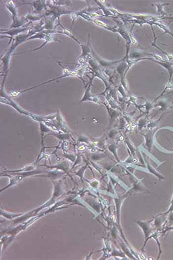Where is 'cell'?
Wrapping results in <instances>:
<instances>
[{
	"label": "cell",
	"instance_id": "6da1fadb",
	"mask_svg": "<svg viewBox=\"0 0 173 260\" xmlns=\"http://www.w3.org/2000/svg\"><path fill=\"white\" fill-rule=\"evenodd\" d=\"M96 22L98 23V25H104L103 23H101L100 21H96Z\"/></svg>",
	"mask_w": 173,
	"mask_h": 260
}]
</instances>
